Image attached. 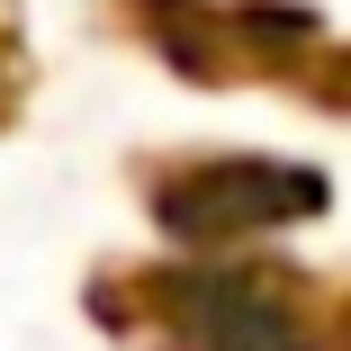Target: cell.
<instances>
[{
  "label": "cell",
  "mask_w": 351,
  "mask_h": 351,
  "mask_svg": "<svg viewBox=\"0 0 351 351\" xmlns=\"http://www.w3.org/2000/svg\"><path fill=\"white\" fill-rule=\"evenodd\" d=\"M315 207H324V180L289 171V162H198V171H180V180L154 189V217L171 234H189V243L289 226V217H315Z\"/></svg>",
  "instance_id": "1"
},
{
  "label": "cell",
  "mask_w": 351,
  "mask_h": 351,
  "mask_svg": "<svg viewBox=\"0 0 351 351\" xmlns=\"http://www.w3.org/2000/svg\"><path fill=\"white\" fill-rule=\"evenodd\" d=\"M180 351H315L289 289L261 270H189L162 289Z\"/></svg>",
  "instance_id": "2"
},
{
  "label": "cell",
  "mask_w": 351,
  "mask_h": 351,
  "mask_svg": "<svg viewBox=\"0 0 351 351\" xmlns=\"http://www.w3.org/2000/svg\"><path fill=\"white\" fill-rule=\"evenodd\" d=\"M324 99H342V108H351V54H342L333 73H324Z\"/></svg>",
  "instance_id": "3"
}]
</instances>
